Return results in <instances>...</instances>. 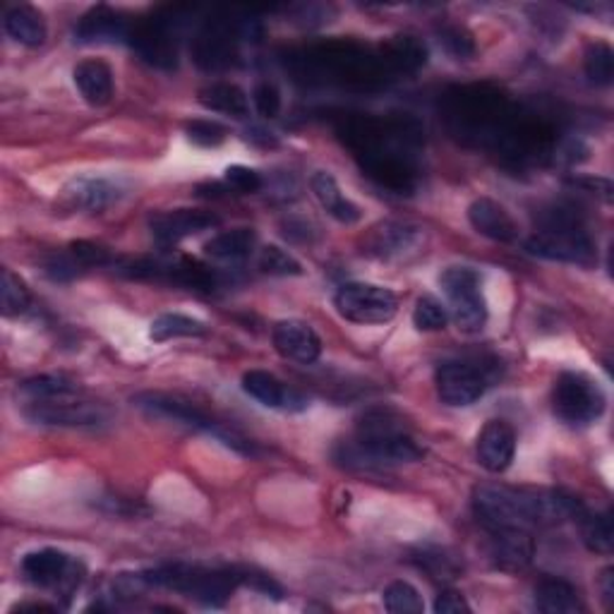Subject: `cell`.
<instances>
[{
    "instance_id": "5bb4252c",
    "label": "cell",
    "mask_w": 614,
    "mask_h": 614,
    "mask_svg": "<svg viewBox=\"0 0 614 614\" xmlns=\"http://www.w3.org/2000/svg\"><path fill=\"white\" fill-rule=\"evenodd\" d=\"M271 341L281 358L310 365L322 356V339L315 329L300 320H283L271 332Z\"/></svg>"
},
{
    "instance_id": "e0dca14e",
    "label": "cell",
    "mask_w": 614,
    "mask_h": 614,
    "mask_svg": "<svg viewBox=\"0 0 614 614\" xmlns=\"http://www.w3.org/2000/svg\"><path fill=\"white\" fill-rule=\"evenodd\" d=\"M75 39L79 44H121L130 39V25L109 5H97L77 22Z\"/></svg>"
},
{
    "instance_id": "4fadbf2b",
    "label": "cell",
    "mask_w": 614,
    "mask_h": 614,
    "mask_svg": "<svg viewBox=\"0 0 614 614\" xmlns=\"http://www.w3.org/2000/svg\"><path fill=\"white\" fill-rule=\"evenodd\" d=\"M516 454V432L506 420H490L480 430L476 442L478 464L488 474H504Z\"/></svg>"
},
{
    "instance_id": "2e32d148",
    "label": "cell",
    "mask_w": 614,
    "mask_h": 614,
    "mask_svg": "<svg viewBox=\"0 0 614 614\" xmlns=\"http://www.w3.org/2000/svg\"><path fill=\"white\" fill-rule=\"evenodd\" d=\"M243 392L259 401L267 408H279V410H303L307 408L305 396H300L295 389L283 384L279 377L265 370H250L243 374Z\"/></svg>"
},
{
    "instance_id": "4dcf8cb0",
    "label": "cell",
    "mask_w": 614,
    "mask_h": 614,
    "mask_svg": "<svg viewBox=\"0 0 614 614\" xmlns=\"http://www.w3.org/2000/svg\"><path fill=\"white\" fill-rule=\"evenodd\" d=\"M584 67H586L588 79L593 82V85H600V87L612 85V79H614V51H612V46L605 44V41L590 44L588 51H586Z\"/></svg>"
},
{
    "instance_id": "74e56055",
    "label": "cell",
    "mask_w": 614,
    "mask_h": 614,
    "mask_svg": "<svg viewBox=\"0 0 614 614\" xmlns=\"http://www.w3.org/2000/svg\"><path fill=\"white\" fill-rule=\"evenodd\" d=\"M70 255L77 259L79 267H109V265H113V255L97 243L77 241V243L70 245Z\"/></svg>"
},
{
    "instance_id": "ba28073f",
    "label": "cell",
    "mask_w": 614,
    "mask_h": 614,
    "mask_svg": "<svg viewBox=\"0 0 614 614\" xmlns=\"http://www.w3.org/2000/svg\"><path fill=\"white\" fill-rule=\"evenodd\" d=\"M494 377L486 365L470 360H446L437 368V396L452 408L474 406L486 396Z\"/></svg>"
},
{
    "instance_id": "7402d4cb",
    "label": "cell",
    "mask_w": 614,
    "mask_h": 614,
    "mask_svg": "<svg viewBox=\"0 0 614 614\" xmlns=\"http://www.w3.org/2000/svg\"><path fill=\"white\" fill-rule=\"evenodd\" d=\"M3 27L10 39H15L22 46H41L46 41V20L37 8L27 3H20L5 10Z\"/></svg>"
},
{
    "instance_id": "484cf974",
    "label": "cell",
    "mask_w": 614,
    "mask_h": 614,
    "mask_svg": "<svg viewBox=\"0 0 614 614\" xmlns=\"http://www.w3.org/2000/svg\"><path fill=\"white\" fill-rule=\"evenodd\" d=\"M197 101L205 106L207 111L233 115V118H245L250 113V101H247V94L231 85V82H217V85H209L205 89H199Z\"/></svg>"
},
{
    "instance_id": "8d00e7d4",
    "label": "cell",
    "mask_w": 614,
    "mask_h": 614,
    "mask_svg": "<svg viewBox=\"0 0 614 614\" xmlns=\"http://www.w3.org/2000/svg\"><path fill=\"white\" fill-rule=\"evenodd\" d=\"M440 44L444 46L446 53H452L458 61H466V58L476 53L474 37L461 27H444L440 32Z\"/></svg>"
},
{
    "instance_id": "60d3db41",
    "label": "cell",
    "mask_w": 614,
    "mask_h": 614,
    "mask_svg": "<svg viewBox=\"0 0 614 614\" xmlns=\"http://www.w3.org/2000/svg\"><path fill=\"white\" fill-rule=\"evenodd\" d=\"M434 612L437 614H468L470 605L464 595L456 593V590H444V593H440L434 600Z\"/></svg>"
},
{
    "instance_id": "30bf717a",
    "label": "cell",
    "mask_w": 614,
    "mask_h": 614,
    "mask_svg": "<svg viewBox=\"0 0 614 614\" xmlns=\"http://www.w3.org/2000/svg\"><path fill=\"white\" fill-rule=\"evenodd\" d=\"M22 574H25L27 581L34 586L51 588L58 590V593L70 595L82 584L85 566L61 550L44 548L29 552L27 557L22 560Z\"/></svg>"
},
{
    "instance_id": "f1b7e54d",
    "label": "cell",
    "mask_w": 614,
    "mask_h": 614,
    "mask_svg": "<svg viewBox=\"0 0 614 614\" xmlns=\"http://www.w3.org/2000/svg\"><path fill=\"white\" fill-rule=\"evenodd\" d=\"M20 394L29 401H49V398H65L77 394V384L67 380L63 374H41L32 377L20 384Z\"/></svg>"
},
{
    "instance_id": "836d02e7",
    "label": "cell",
    "mask_w": 614,
    "mask_h": 614,
    "mask_svg": "<svg viewBox=\"0 0 614 614\" xmlns=\"http://www.w3.org/2000/svg\"><path fill=\"white\" fill-rule=\"evenodd\" d=\"M449 322L446 307L432 298V295H422L416 303V310H413V324H416L418 332H442Z\"/></svg>"
},
{
    "instance_id": "e575fe53",
    "label": "cell",
    "mask_w": 614,
    "mask_h": 614,
    "mask_svg": "<svg viewBox=\"0 0 614 614\" xmlns=\"http://www.w3.org/2000/svg\"><path fill=\"white\" fill-rule=\"evenodd\" d=\"M223 181H226L231 191H235L238 195H255L265 187L262 175L250 167H241V163L238 167H229L223 171Z\"/></svg>"
},
{
    "instance_id": "ffe728a7",
    "label": "cell",
    "mask_w": 614,
    "mask_h": 614,
    "mask_svg": "<svg viewBox=\"0 0 614 614\" xmlns=\"http://www.w3.org/2000/svg\"><path fill=\"white\" fill-rule=\"evenodd\" d=\"M75 87L89 106H106L113 97V70L99 58H87L75 65Z\"/></svg>"
},
{
    "instance_id": "5b68a950",
    "label": "cell",
    "mask_w": 614,
    "mask_h": 614,
    "mask_svg": "<svg viewBox=\"0 0 614 614\" xmlns=\"http://www.w3.org/2000/svg\"><path fill=\"white\" fill-rule=\"evenodd\" d=\"M440 286L449 300V315L466 334H478L488 324V303L482 295V277L474 267H449Z\"/></svg>"
},
{
    "instance_id": "f546056e",
    "label": "cell",
    "mask_w": 614,
    "mask_h": 614,
    "mask_svg": "<svg viewBox=\"0 0 614 614\" xmlns=\"http://www.w3.org/2000/svg\"><path fill=\"white\" fill-rule=\"evenodd\" d=\"M32 295L25 286V281L15 277L10 269H3L0 274V305H3L5 317H20L29 310Z\"/></svg>"
},
{
    "instance_id": "7c38bea8",
    "label": "cell",
    "mask_w": 614,
    "mask_h": 614,
    "mask_svg": "<svg viewBox=\"0 0 614 614\" xmlns=\"http://www.w3.org/2000/svg\"><path fill=\"white\" fill-rule=\"evenodd\" d=\"M219 226V217L205 209H173L154 214L149 221L151 235L159 243H181L191 235H199Z\"/></svg>"
},
{
    "instance_id": "277c9868",
    "label": "cell",
    "mask_w": 614,
    "mask_h": 614,
    "mask_svg": "<svg viewBox=\"0 0 614 614\" xmlns=\"http://www.w3.org/2000/svg\"><path fill=\"white\" fill-rule=\"evenodd\" d=\"M133 404L157 420L185 425V428H191V430H202L211 437H217L219 442H223L229 449H235L238 454H245V456L257 454V449L250 440H245L243 434L233 432L229 428H223L221 422L209 418L205 410H199L195 404H191V401H185L181 396H171V394H161V392H145V394H137L133 398Z\"/></svg>"
},
{
    "instance_id": "83f0119b",
    "label": "cell",
    "mask_w": 614,
    "mask_h": 614,
    "mask_svg": "<svg viewBox=\"0 0 614 614\" xmlns=\"http://www.w3.org/2000/svg\"><path fill=\"white\" fill-rule=\"evenodd\" d=\"M576 521L578 526H581V538L590 552H598V554L612 552L614 528H612L610 514H590L584 509L576 516Z\"/></svg>"
},
{
    "instance_id": "1f68e13d",
    "label": "cell",
    "mask_w": 614,
    "mask_h": 614,
    "mask_svg": "<svg viewBox=\"0 0 614 614\" xmlns=\"http://www.w3.org/2000/svg\"><path fill=\"white\" fill-rule=\"evenodd\" d=\"M384 607L392 614H422L425 602L418 593L416 586H410L408 581H394L384 588Z\"/></svg>"
},
{
    "instance_id": "cb8c5ba5",
    "label": "cell",
    "mask_w": 614,
    "mask_h": 614,
    "mask_svg": "<svg viewBox=\"0 0 614 614\" xmlns=\"http://www.w3.org/2000/svg\"><path fill=\"white\" fill-rule=\"evenodd\" d=\"M418 229H410L406 223H382L380 229H374L372 235L365 243V250L374 257H398L404 255L408 247L416 245Z\"/></svg>"
},
{
    "instance_id": "44dd1931",
    "label": "cell",
    "mask_w": 614,
    "mask_h": 614,
    "mask_svg": "<svg viewBox=\"0 0 614 614\" xmlns=\"http://www.w3.org/2000/svg\"><path fill=\"white\" fill-rule=\"evenodd\" d=\"M310 187H312L315 197L320 199V205L324 207L329 217L336 219L339 223H346V226L360 221V217H363L360 207L356 202H351V199L344 193H341V187H339V183H336L332 173L317 171L310 179Z\"/></svg>"
},
{
    "instance_id": "7a4b0ae2",
    "label": "cell",
    "mask_w": 614,
    "mask_h": 614,
    "mask_svg": "<svg viewBox=\"0 0 614 614\" xmlns=\"http://www.w3.org/2000/svg\"><path fill=\"white\" fill-rule=\"evenodd\" d=\"M348 466H396L422 456V449L386 413H370L358 428V442L344 449Z\"/></svg>"
},
{
    "instance_id": "ac0fdd59",
    "label": "cell",
    "mask_w": 614,
    "mask_h": 614,
    "mask_svg": "<svg viewBox=\"0 0 614 614\" xmlns=\"http://www.w3.org/2000/svg\"><path fill=\"white\" fill-rule=\"evenodd\" d=\"M468 221L470 226L490 241L514 243L518 238V226L514 217L506 211V207L494 202L490 197H478L476 202H470Z\"/></svg>"
},
{
    "instance_id": "6da1fadb",
    "label": "cell",
    "mask_w": 614,
    "mask_h": 614,
    "mask_svg": "<svg viewBox=\"0 0 614 614\" xmlns=\"http://www.w3.org/2000/svg\"><path fill=\"white\" fill-rule=\"evenodd\" d=\"M474 509L488 530H533L576 521L586 506L572 494L557 490H516L509 486H478L474 490Z\"/></svg>"
},
{
    "instance_id": "52a82bcc",
    "label": "cell",
    "mask_w": 614,
    "mask_h": 614,
    "mask_svg": "<svg viewBox=\"0 0 614 614\" xmlns=\"http://www.w3.org/2000/svg\"><path fill=\"white\" fill-rule=\"evenodd\" d=\"M336 312L353 324H384L398 312L394 291L374 283H344L334 295Z\"/></svg>"
},
{
    "instance_id": "f35d334b",
    "label": "cell",
    "mask_w": 614,
    "mask_h": 614,
    "mask_svg": "<svg viewBox=\"0 0 614 614\" xmlns=\"http://www.w3.org/2000/svg\"><path fill=\"white\" fill-rule=\"evenodd\" d=\"M253 101L259 115L277 118L281 113V91L271 82H259L253 91Z\"/></svg>"
},
{
    "instance_id": "d4e9b609",
    "label": "cell",
    "mask_w": 614,
    "mask_h": 614,
    "mask_svg": "<svg viewBox=\"0 0 614 614\" xmlns=\"http://www.w3.org/2000/svg\"><path fill=\"white\" fill-rule=\"evenodd\" d=\"M536 607L545 614H576L584 612V602L572 584L562 578H545L536 588Z\"/></svg>"
},
{
    "instance_id": "ab89813d",
    "label": "cell",
    "mask_w": 614,
    "mask_h": 614,
    "mask_svg": "<svg viewBox=\"0 0 614 614\" xmlns=\"http://www.w3.org/2000/svg\"><path fill=\"white\" fill-rule=\"evenodd\" d=\"M187 137H191L195 145L202 147H217L226 139V127L211 121H193L187 125Z\"/></svg>"
},
{
    "instance_id": "9c48e42d",
    "label": "cell",
    "mask_w": 614,
    "mask_h": 614,
    "mask_svg": "<svg viewBox=\"0 0 614 614\" xmlns=\"http://www.w3.org/2000/svg\"><path fill=\"white\" fill-rule=\"evenodd\" d=\"M526 250L550 262L590 267L598 259L595 243L581 226L540 229L526 241Z\"/></svg>"
},
{
    "instance_id": "8992f818",
    "label": "cell",
    "mask_w": 614,
    "mask_h": 614,
    "mask_svg": "<svg viewBox=\"0 0 614 614\" xmlns=\"http://www.w3.org/2000/svg\"><path fill=\"white\" fill-rule=\"evenodd\" d=\"M605 392L584 372H562L552 389V410L564 425L584 428L605 413Z\"/></svg>"
},
{
    "instance_id": "603a6c76",
    "label": "cell",
    "mask_w": 614,
    "mask_h": 614,
    "mask_svg": "<svg viewBox=\"0 0 614 614\" xmlns=\"http://www.w3.org/2000/svg\"><path fill=\"white\" fill-rule=\"evenodd\" d=\"M255 245L257 235L253 229H233L214 235V238L205 245V255L217 259V262L235 265L245 262V259L255 253Z\"/></svg>"
},
{
    "instance_id": "d590c367",
    "label": "cell",
    "mask_w": 614,
    "mask_h": 614,
    "mask_svg": "<svg viewBox=\"0 0 614 614\" xmlns=\"http://www.w3.org/2000/svg\"><path fill=\"white\" fill-rule=\"evenodd\" d=\"M392 49V58L406 70H416L425 63V46H420V41H416L413 37H398L396 41L389 44Z\"/></svg>"
},
{
    "instance_id": "3957f363",
    "label": "cell",
    "mask_w": 614,
    "mask_h": 614,
    "mask_svg": "<svg viewBox=\"0 0 614 614\" xmlns=\"http://www.w3.org/2000/svg\"><path fill=\"white\" fill-rule=\"evenodd\" d=\"M145 578L149 586L175 590V593L202 602L207 607H221L238 584H243V574L238 572H217L187 564L159 566V569L145 572Z\"/></svg>"
},
{
    "instance_id": "d6a6232c",
    "label": "cell",
    "mask_w": 614,
    "mask_h": 614,
    "mask_svg": "<svg viewBox=\"0 0 614 614\" xmlns=\"http://www.w3.org/2000/svg\"><path fill=\"white\" fill-rule=\"evenodd\" d=\"M257 265L269 277H300L303 274V265L298 262V259H295L291 253L281 250L279 245L262 247L257 257Z\"/></svg>"
},
{
    "instance_id": "4316f807",
    "label": "cell",
    "mask_w": 614,
    "mask_h": 614,
    "mask_svg": "<svg viewBox=\"0 0 614 614\" xmlns=\"http://www.w3.org/2000/svg\"><path fill=\"white\" fill-rule=\"evenodd\" d=\"M209 332L205 322L195 320V317H187L181 312H167L159 315L157 320L149 327V339L163 344V341L171 339H187V336H205Z\"/></svg>"
},
{
    "instance_id": "b9f144b4",
    "label": "cell",
    "mask_w": 614,
    "mask_h": 614,
    "mask_svg": "<svg viewBox=\"0 0 614 614\" xmlns=\"http://www.w3.org/2000/svg\"><path fill=\"white\" fill-rule=\"evenodd\" d=\"M600 593H602V600H605V605L612 607L614 605V572L612 569H605L600 576Z\"/></svg>"
},
{
    "instance_id": "9a60e30c",
    "label": "cell",
    "mask_w": 614,
    "mask_h": 614,
    "mask_svg": "<svg viewBox=\"0 0 614 614\" xmlns=\"http://www.w3.org/2000/svg\"><path fill=\"white\" fill-rule=\"evenodd\" d=\"M121 187L109 179H97V175H82V179L70 181L63 187V205L67 209L79 211H103L121 199Z\"/></svg>"
},
{
    "instance_id": "8fae6325",
    "label": "cell",
    "mask_w": 614,
    "mask_h": 614,
    "mask_svg": "<svg viewBox=\"0 0 614 614\" xmlns=\"http://www.w3.org/2000/svg\"><path fill=\"white\" fill-rule=\"evenodd\" d=\"M25 416L37 425H51V428H99L109 422V410L89 401H75V396L29 401Z\"/></svg>"
},
{
    "instance_id": "d6986e66",
    "label": "cell",
    "mask_w": 614,
    "mask_h": 614,
    "mask_svg": "<svg viewBox=\"0 0 614 614\" xmlns=\"http://www.w3.org/2000/svg\"><path fill=\"white\" fill-rule=\"evenodd\" d=\"M492 536V560L498 562L502 569H526L533 560V538H530V530L521 528H509V530H490Z\"/></svg>"
}]
</instances>
